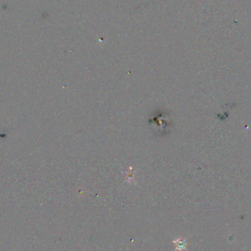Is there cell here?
<instances>
[{
    "mask_svg": "<svg viewBox=\"0 0 251 251\" xmlns=\"http://www.w3.org/2000/svg\"><path fill=\"white\" fill-rule=\"evenodd\" d=\"M173 243L176 245V247L177 250L182 251L185 250L186 247H187V241H186V239H181V238L174 240Z\"/></svg>",
    "mask_w": 251,
    "mask_h": 251,
    "instance_id": "obj_1",
    "label": "cell"
}]
</instances>
